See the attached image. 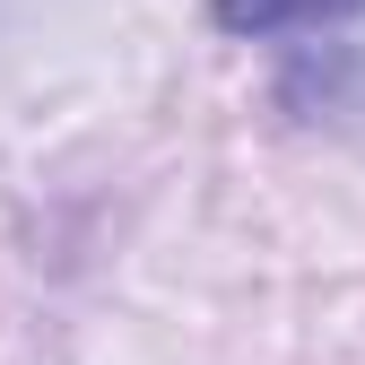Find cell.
Listing matches in <instances>:
<instances>
[{"instance_id":"obj_1","label":"cell","mask_w":365,"mask_h":365,"mask_svg":"<svg viewBox=\"0 0 365 365\" xmlns=\"http://www.w3.org/2000/svg\"><path fill=\"white\" fill-rule=\"evenodd\" d=\"M348 9H365V0H217V26L226 35H287V26H322Z\"/></svg>"}]
</instances>
